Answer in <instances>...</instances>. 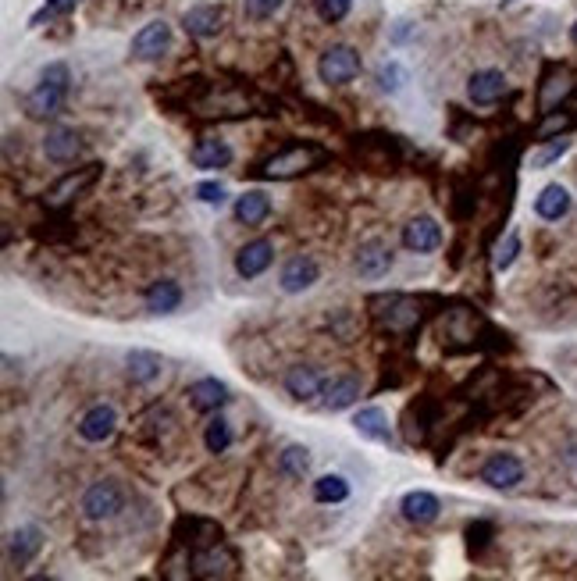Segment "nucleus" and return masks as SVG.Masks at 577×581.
Wrapping results in <instances>:
<instances>
[{
	"label": "nucleus",
	"instance_id": "obj_1",
	"mask_svg": "<svg viewBox=\"0 0 577 581\" xmlns=\"http://www.w3.org/2000/svg\"><path fill=\"white\" fill-rule=\"evenodd\" d=\"M367 311H371L374 325L382 328L385 336L410 339L421 332L424 318H428V296L414 293H378L367 300Z\"/></svg>",
	"mask_w": 577,
	"mask_h": 581
},
{
	"label": "nucleus",
	"instance_id": "obj_2",
	"mask_svg": "<svg viewBox=\"0 0 577 581\" xmlns=\"http://www.w3.org/2000/svg\"><path fill=\"white\" fill-rule=\"evenodd\" d=\"M488 336H496L492 325L481 318V311H474L471 303H453L449 311H442L439 318V343L449 353H471L481 350Z\"/></svg>",
	"mask_w": 577,
	"mask_h": 581
},
{
	"label": "nucleus",
	"instance_id": "obj_3",
	"mask_svg": "<svg viewBox=\"0 0 577 581\" xmlns=\"http://www.w3.org/2000/svg\"><path fill=\"white\" fill-rule=\"evenodd\" d=\"M68 93H72V68L65 61H50L40 72V82H36L29 97H25V115L36 118V122H47V118H57L65 111Z\"/></svg>",
	"mask_w": 577,
	"mask_h": 581
},
{
	"label": "nucleus",
	"instance_id": "obj_4",
	"mask_svg": "<svg viewBox=\"0 0 577 581\" xmlns=\"http://www.w3.org/2000/svg\"><path fill=\"white\" fill-rule=\"evenodd\" d=\"M325 164H328L325 147H317V143H289V147L275 150L253 175L268 182H289V179H300V175L317 172Z\"/></svg>",
	"mask_w": 577,
	"mask_h": 581
},
{
	"label": "nucleus",
	"instance_id": "obj_5",
	"mask_svg": "<svg viewBox=\"0 0 577 581\" xmlns=\"http://www.w3.org/2000/svg\"><path fill=\"white\" fill-rule=\"evenodd\" d=\"M577 97V72L563 61H549L538 75L535 86V111L538 115H553V111H563L570 100Z\"/></svg>",
	"mask_w": 577,
	"mask_h": 581
},
{
	"label": "nucleus",
	"instance_id": "obj_6",
	"mask_svg": "<svg viewBox=\"0 0 577 581\" xmlns=\"http://www.w3.org/2000/svg\"><path fill=\"white\" fill-rule=\"evenodd\" d=\"M125 503H129V492L118 478H97L82 492L79 510L86 521H114L125 510Z\"/></svg>",
	"mask_w": 577,
	"mask_h": 581
},
{
	"label": "nucleus",
	"instance_id": "obj_7",
	"mask_svg": "<svg viewBox=\"0 0 577 581\" xmlns=\"http://www.w3.org/2000/svg\"><path fill=\"white\" fill-rule=\"evenodd\" d=\"M100 175H104V164H82L75 172L61 175V179L43 193V207H47V211H65V207H72Z\"/></svg>",
	"mask_w": 577,
	"mask_h": 581
},
{
	"label": "nucleus",
	"instance_id": "obj_8",
	"mask_svg": "<svg viewBox=\"0 0 577 581\" xmlns=\"http://www.w3.org/2000/svg\"><path fill=\"white\" fill-rule=\"evenodd\" d=\"M524 475H528V467H524V460L517 457V453H506V450L488 453L485 464L478 467V482H485L488 489H496V492H513V489H521Z\"/></svg>",
	"mask_w": 577,
	"mask_h": 581
},
{
	"label": "nucleus",
	"instance_id": "obj_9",
	"mask_svg": "<svg viewBox=\"0 0 577 581\" xmlns=\"http://www.w3.org/2000/svg\"><path fill=\"white\" fill-rule=\"evenodd\" d=\"M360 68H364V61H360V54L350 43H332L317 58V79L325 82V86H350L360 75Z\"/></svg>",
	"mask_w": 577,
	"mask_h": 581
},
{
	"label": "nucleus",
	"instance_id": "obj_10",
	"mask_svg": "<svg viewBox=\"0 0 577 581\" xmlns=\"http://www.w3.org/2000/svg\"><path fill=\"white\" fill-rule=\"evenodd\" d=\"M189 574H193V578H207V581L232 578V574H239V557L221 539H214V542H207V546L193 549V557H189Z\"/></svg>",
	"mask_w": 577,
	"mask_h": 581
},
{
	"label": "nucleus",
	"instance_id": "obj_11",
	"mask_svg": "<svg viewBox=\"0 0 577 581\" xmlns=\"http://www.w3.org/2000/svg\"><path fill=\"white\" fill-rule=\"evenodd\" d=\"M396 264V254H392V246L385 239H364L357 246V254H353V271H357L360 279H385Z\"/></svg>",
	"mask_w": 577,
	"mask_h": 581
},
{
	"label": "nucleus",
	"instance_id": "obj_12",
	"mask_svg": "<svg viewBox=\"0 0 577 581\" xmlns=\"http://www.w3.org/2000/svg\"><path fill=\"white\" fill-rule=\"evenodd\" d=\"M75 432H79L82 442H90V446L111 442L114 432H118V410H114V403H93V407L79 418Z\"/></svg>",
	"mask_w": 577,
	"mask_h": 581
},
{
	"label": "nucleus",
	"instance_id": "obj_13",
	"mask_svg": "<svg viewBox=\"0 0 577 581\" xmlns=\"http://www.w3.org/2000/svg\"><path fill=\"white\" fill-rule=\"evenodd\" d=\"M317 279H321V264L310 254H293L282 264V271H278V286L289 296H300V293H307V289H314Z\"/></svg>",
	"mask_w": 577,
	"mask_h": 581
},
{
	"label": "nucleus",
	"instance_id": "obj_14",
	"mask_svg": "<svg viewBox=\"0 0 577 581\" xmlns=\"http://www.w3.org/2000/svg\"><path fill=\"white\" fill-rule=\"evenodd\" d=\"M506 93H510V79L499 68H478L467 79V100L474 107H496L499 100H506Z\"/></svg>",
	"mask_w": 577,
	"mask_h": 581
},
{
	"label": "nucleus",
	"instance_id": "obj_15",
	"mask_svg": "<svg viewBox=\"0 0 577 581\" xmlns=\"http://www.w3.org/2000/svg\"><path fill=\"white\" fill-rule=\"evenodd\" d=\"M399 243L407 246L410 254H435L442 246V225L431 214H417L403 225L399 232Z\"/></svg>",
	"mask_w": 577,
	"mask_h": 581
},
{
	"label": "nucleus",
	"instance_id": "obj_16",
	"mask_svg": "<svg viewBox=\"0 0 577 581\" xmlns=\"http://www.w3.org/2000/svg\"><path fill=\"white\" fill-rule=\"evenodd\" d=\"M325 382L328 378L321 375L317 364H293V368L285 371V378H282L285 393L293 396L296 403H314L317 396L325 393Z\"/></svg>",
	"mask_w": 577,
	"mask_h": 581
},
{
	"label": "nucleus",
	"instance_id": "obj_17",
	"mask_svg": "<svg viewBox=\"0 0 577 581\" xmlns=\"http://www.w3.org/2000/svg\"><path fill=\"white\" fill-rule=\"evenodd\" d=\"M168 47H171V25L164 22V18H157V22H147L136 36H132L129 50L136 61H157L168 54Z\"/></svg>",
	"mask_w": 577,
	"mask_h": 581
},
{
	"label": "nucleus",
	"instance_id": "obj_18",
	"mask_svg": "<svg viewBox=\"0 0 577 581\" xmlns=\"http://www.w3.org/2000/svg\"><path fill=\"white\" fill-rule=\"evenodd\" d=\"M228 403H232V393H228V385L221 382V378L204 375L189 385V407H193L196 414H218Z\"/></svg>",
	"mask_w": 577,
	"mask_h": 581
},
{
	"label": "nucleus",
	"instance_id": "obj_19",
	"mask_svg": "<svg viewBox=\"0 0 577 581\" xmlns=\"http://www.w3.org/2000/svg\"><path fill=\"white\" fill-rule=\"evenodd\" d=\"M271 261H275V243L271 239H250L246 246H239L236 250V275L239 279H261L264 271L271 268Z\"/></svg>",
	"mask_w": 577,
	"mask_h": 581
},
{
	"label": "nucleus",
	"instance_id": "obj_20",
	"mask_svg": "<svg viewBox=\"0 0 577 581\" xmlns=\"http://www.w3.org/2000/svg\"><path fill=\"white\" fill-rule=\"evenodd\" d=\"M364 396V378L346 371V375H335L325 382V393H321V407L339 414V410H350L353 403Z\"/></svg>",
	"mask_w": 577,
	"mask_h": 581
},
{
	"label": "nucleus",
	"instance_id": "obj_21",
	"mask_svg": "<svg viewBox=\"0 0 577 581\" xmlns=\"http://www.w3.org/2000/svg\"><path fill=\"white\" fill-rule=\"evenodd\" d=\"M82 132L72 129V125H54V129H47V136H43V154H47V161L54 164H72L75 157L82 154Z\"/></svg>",
	"mask_w": 577,
	"mask_h": 581
},
{
	"label": "nucleus",
	"instance_id": "obj_22",
	"mask_svg": "<svg viewBox=\"0 0 577 581\" xmlns=\"http://www.w3.org/2000/svg\"><path fill=\"white\" fill-rule=\"evenodd\" d=\"M189 161L200 172H221V168H228V164L236 161V150L228 147L221 136H200L193 143V150H189Z\"/></svg>",
	"mask_w": 577,
	"mask_h": 581
},
{
	"label": "nucleus",
	"instance_id": "obj_23",
	"mask_svg": "<svg viewBox=\"0 0 577 581\" xmlns=\"http://www.w3.org/2000/svg\"><path fill=\"white\" fill-rule=\"evenodd\" d=\"M357 157L364 168H371V172H392L399 164L396 140H392V136H360Z\"/></svg>",
	"mask_w": 577,
	"mask_h": 581
},
{
	"label": "nucleus",
	"instance_id": "obj_24",
	"mask_svg": "<svg viewBox=\"0 0 577 581\" xmlns=\"http://www.w3.org/2000/svg\"><path fill=\"white\" fill-rule=\"evenodd\" d=\"M399 514H403V521L424 528V524L439 521L442 500L435 496V492H428V489H410V492H403V500H399Z\"/></svg>",
	"mask_w": 577,
	"mask_h": 581
},
{
	"label": "nucleus",
	"instance_id": "obj_25",
	"mask_svg": "<svg viewBox=\"0 0 577 581\" xmlns=\"http://www.w3.org/2000/svg\"><path fill=\"white\" fill-rule=\"evenodd\" d=\"M182 29L193 40H214L225 29V8L221 4H196L182 15Z\"/></svg>",
	"mask_w": 577,
	"mask_h": 581
},
{
	"label": "nucleus",
	"instance_id": "obj_26",
	"mask_svg": "<svg viewBox=\"0 0 577 581\" xmlns=\"http://www.w3.org/2000/svg\"><path fill=\"white\" fill-rule=\"evenodd\" d=\"M43 532L36 524H22L8 535V564L11 567H29L43 553Z\"/></svg>",
	"mask_w": 577,
	"mask_h": 581
},
{
	"label": "nucleus",
	"instance_id": "obj_27",
	"mask_svg": "<svg viewBox=\"0 0 577 581\" xmlns=\"http://www.w3.org/2000/svg\"><path fill=\"white\" fill-rule=\"evenodd\" d=\"M125 375L132 385H154L164 375V357L157 350H129L125 353Z\"/></svg>",
	"mask_w": 577,
	"mask_h": 581
},
{
	"label": "nucleus",
	"instance_id": "obj_28",
	"mask_svg": "<svg viewBox=\"0 0 577 581\" xmlns=\"http://www.w3.org/2000/svg\"><path fill=\"white\" fill-rule=\"evenodd\" d=\"M232 211H236L239 225H246V229H261L275 207H271V197L264 193V189H246V193H239L236 197V207H232Z\"/></svg>",
	"mask_w": 577,
	"mask_h": 581
},
{
	"label": "nucleus",
	"instance_id": "obj_29",
	"mask_svg": "<svg viewBox=\"0 0 577 581\" xmlns=\"http://www.w3.org/2000/svg\"><path fill=\"white\" fill-rule=\"evenodd\" d=\"M182 300H186V293H182V286L175 279H154L147 286V293H143V303H147L150 314H175L182 307Z\"/></svg>",
	"mask_w": 577,
	"mask_h": 581
},
{
	"label": "nucleus",
	"instance_id": "obj_30",
	"mask_svg": "<svg viewBox=\"0 0 577 581\" xmlns=\"http://www.w3.org/2000/svg\"><path fill=\"white\" fill-rule=\"evenodd\" d=\"M570 207H574V197H570V189L560 186V182H549V186L538 189L535 214L542 221H560V218H567Z\"/></svg>",
	"mask_w": 577,
	"mask_h": 581
},
{
	"label": "nucleus",
	"instance_id": "obj_31",
	"mask_svg": "<svg viewBox=\"0 0 577 581\" xmlns=\"http://www.w3.org/2000/svg\"><path fill=\"white\" fill-rule=\"evenodd\" d=\"M353 432L360 435V439H371V442H396L392 439V425H389V414H385L382 407H360L357 414H353Z\"/></svg>",
	"mask_w": 577,
	"mask_h": 581
},
{
	"label": "nucleus",
	"instance_id": "obj_32",
	"mask_svg": "<svg viewBox=\"0 0 577 581\" xmlns=\"http://www.w3.org/2000/svg\"><path fill=\"white\" fill-rule=\"evenodd\" d=\"M278 475L285 478V482H307L310 478V467H314V457H310V450L303 446V442H289L282 453H278Z\"/></svg>",
	"mask_w": 577,
	"mask_h": 581
},
{
	"label": "nucleus",
	"instance_id": "obj_33",
	"mask_svg": "<svg viewBox=\"0 0 577 581\" xmlns=\"http://www.w3.org/2000/svg\"><path fill=\"white\" fill-rule=\"evenodd\" d=\"M232 421L225 418V414H211V421H207V428H204V446H207V453H214V457H221V453H228V446H232Z\"/></svg>",
	"mask_w": 577,
	"mask_h": 581
},
{
	"label": "nucleus",
	"instance_id": "obj_34",
	"mask_svg": "<svg viewBox=\"0 0 577 581\" xmlns=\"http://www.w3.org/2000/svg\"><path fill=\"white\" fill-rule=\"evenodd\" d=\"M314 503H346L350 500V482H346V478L342 475H321L314 482Z\"/></svg>",
	"mask_w": 577,
	"mask_h": 581
},
{
	"label": "nucleus",
	"instance_id": "obj_35",
	"mask_svg": "<svg viewBox=\"0 0 577 581\" xmlns=\"http://www.w3.org/2000/svg\"><path fill=\"white\" fill-rule=\"evenodd\" d=\"M577 125V118H570L567 111H553V115H542V125H538L535 140H556V136H567L570 129Z\"/></svg>",
	"mask_w": 577,
	"mask_h": 581
},
{
	"label": "nucleus",
	"instance_id": "obj_36",
	"mask_svg": "<svg viewBox=\"0 0 577 581\" xmlns=\"http://www.w3.org/2000/svg\"><path fill=\"white\" fill-rule=\"evenodd\" d=\"M570 150V136H556V140H542V147H538V154L531 157V168L535 172H542V168H549V164H556L563 154Z\"/></svg>",
	"mask_w": 577,
	"mask_h": 581
},
{
	"label": "nucleus",
	"instance_id": "obj_37",
	"mask_svg": "<svg viewBox=\"0 0 577 581\" xmlns=\"http://www.w3.org/2000/svg\"><path fill=\"white\" fill-rule=\"evenodd\" d=\"M496 539V524L492 521H474L467 524V549H471V557H481L488 546Z\"/></svg>",
	"mask_w": 577,
	"mask_h": 581
},
{
	"label": "nucleus",
	"instance_id": "obj_38",
	"mask_svg": "<svg viewBox=\"0 0 577 581\" xmlns=\"http://www.w3.org/2000/svg\"><path fill=\"white\" fill-rule=\"evenodd\" d=\"M517 257H521V232L513 229V232H506V239L496 246V257H492V268H496V271H510Z\"/></svg>",
	"mask_w": 577,
	"mask_h": 581
},
{
	"label": "nucleus",
	"instance_id": "obj_39",
	"mask_svg": "<svg viewBox=\"0 0 577 581\" xmlns=\"http://www.w3.org/2000/svg\"><path fill=\"white\" fill-rule=\"evenodd\" d=\"M378 90L382 93H399L403 90V82H407V68L399 65V61H382V68H378Z\"/></svg>",
	"mask_w": 577,
	"mask_h": 581
},
{
	"label": "nucleus",
	"instance_id": "obj_40",
	"mask_svg": "<svg viewBox=\"0 0 577 581\" xmlns=\"http://www.w3.org/2000/svg\"><path fill=\"white\" fill-rule=\"evenodd\" d=\"M314 11H317V18H321V22L339 25V22H346V18H350L353 0H314Z\"/></svg>",
	"mask_w": 577,
	"mask_h": 581
},
{
	"label": "nucleus",
	"instance_id": "obj_41",
	"mask_svg": "<svg viewBox=\"0 0 577 581\" xmlns=\"http://www.w3.org/2000/svg\"><path fill=\"white\" fill-rule=\"evenodd\" d=\"M79 8V0H47V4H43L40 11H36L33 18H29V25H33V29H40L43 22H54V18H65L68 11H75Z\"/></svg>",
	"mask_w": 577,
	"mask_h": 581
},
{
	"label": "nucleus",
	"instance_id": "obj_42",
	"mask_svg": "<svg viewBox=\"0 0 577 581\" xmlns=\"http://www.w3.org/2000/svg\"><path fill=\"white\" fill-rule=\"evenodd\" d=\"M193 197L200 200V204H207V207H225L228 204V189L221 186V182L207 179V182H196Z\"/></svg>",
	"mask_w": 577,
	"mask_h": 581
},
{
	"label": "nucleus",
	"instance_id": "obj_43",
	"mask_svg": "<svg viewBox=\"0 0 577 581\" xmlns=\"http://www.w3.org/2000/svg\"><path fill=\"white\" fill-rule=\"evenodd\" d=\"M285 8V0H243V11L250 22H264V18H275Z\"/></svg>",
	"mask_w": 577,
	"mask_h": 581
},
{
	"label": "nucleus",
	"instance_id": "obj_44",
	"mask_svg": "<svg viewBox=\"0 0 577 581\" xmlns=\"http://www.w3.org/2000/svg\"><path fill=\"white\" fill-rule=\"evenodd\" d=\"M410 36V22L403 18V22H396V29H392V43H403Z\"/></svg>",
	"mask_w": 577,
	"mask_h": 581
},
{
	"label": "nucleus",
	"instance_id": "obj_45",
	"mask_svg": "<svg viewBox=\"0 0 577 581\" xmlns=\"http://www.w3.org/2000/svg\"><path fill=\"white\" fill-rule=\"evenodd\" d=\"M570 43H574V47H577V22L570 25Z\"/></svg>",
	"mask_w": 577,
	"mask_h": 581
}]
</instances>
